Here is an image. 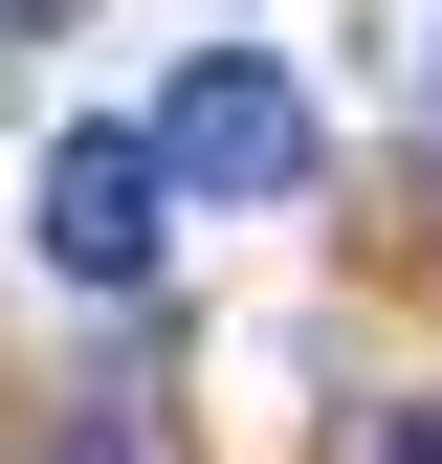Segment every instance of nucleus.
Here are the masks:
<instances>
[{
    "mask_svg": "<svg viewBox=\"0 0 442 464\" xmlns=\"http://www.w3.org/2000/svg\"><path fill=\"white\" fill-rule=\"evenodd\" d=\"M155 178H178V199H288V178H310V89H288V67H244V44H221V67H178Z\"/></svg>",
    "mask_w": 442,
    "mask_h": 464,
    "instance_id": "1",
    "label": "nucleus"
},
{
    "mask_svg": "<svg viewBox=\"0 0 442 464\" xmlns=\"http://www.w3.org/2000/svg\"><path fill=\"white\" fill-rule=\"evenodd\" d=\"M155 244H178L155 133H67V155H44V266H67V287H155Z\"/></svg>",
    "mask_w": 442,
    "mask_h": 464,
    "instance_id": "2",
    "label": "nucleus"
},
{
    "mask_svg": "<svg viewBox=\"0 0 442 464\" xmlns=\"http://www.w3.org/2000/svg\"><path fill=\"white\" fill-rule=\"evenodd\" d=\"M332 464H442V420H332Z\"/></svg>",
    "mask_w": 442,
    "mask_h": 464,
    "instance_id": "3",
    "label": "nucleus"
},
{
    "mask_svg": "<svg viewBox=\"0 0 442 464\" xmlns=\"http://www.w3.org/2000/svg\"><path fill=\"white\" fill-rule=\"evenodd\" d=\"M67 464H155V442H133V420H67Z\"/></svg>",
    "mask_w": 442,
    "mask_h": 464,
    "instance_id": "4",
    "label": "nucleus"
},
{
    "mask_svg": "<svg viewBox=\"0 0 442 464\" xmlns=\"http://www.w3.org/2000/svg\"><path fill=\"white\" fill-rule=\"evenodd\" d=\"M0 23H23V44H44V23H89V0H0Z\"/></svg>",
    "mask_w": 442,
    "mask_h": 464,
    "instance_id": "5",
    "label": "nucleus"
}]
</instances>
